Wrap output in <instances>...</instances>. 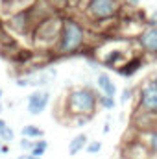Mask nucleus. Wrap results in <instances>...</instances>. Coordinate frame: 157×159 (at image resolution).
I'll use <instances>...</instances> for the list:
<instances>
[{
  "instance_id": "f257e3e1",
  "label": "nucleus",
  "mask_w": 157,
  "mask_h": 159,
  "mask_svg": "<svg viewBox=\"0 0 157 159\" xmlns=\"http://www.w3.org/2000/svg\"><path fill=\"white\" fill-rule=\"evenodd\" d=\"M89 24L76 15H63V22H61V30L57 41L52 48V56L54 57H76V56H91L89 50Z\"/></svg>"
},
{
  "instance_id": "f03ea898",
  "label": "nucleus",
  "mask_w": 157,
  "mask_h": 159,
  "mask_svg": "<svg viewBox=\"0 0 157 159\" xmlns=\"http://www.w3.org/2000/svg\"><path fill=\"white\" fill-rule=\"evenodd\" d=\"M98 98L100 93L94 87H72L63 98V113L67 115V119H70V122L74 119L92 120L98 111Z\"/></svg>"
},
{
  "instance_id": "7ed1b4c3",
  "label": "nucleus",
  "mask_w": 157,
  "mask_h": 159,
  "mask_svg": "<svg viewBox=\"0 0 157 159\" xmlns=\"http://www.w3.org/2000/svg\"><path fill=\"white\" fill-rule=\"evenodd\" d=\"M79 11L87 24L104 26L117 22L124 13V6L120 0H85Z\"/></svg>"
},
{
  "instance_id": "20e7f679",
  "label": "nucleus",
  "mask_w": 157,
  "mask_h": 159,
  "mask_svg": "<svg viewBox=\"0 0 157 159\" xmlns=\"http://www.w3.org/2000/svg\"><path fill=\"white\" fill-rule=\"evenodd\" d=\"M63 15L65 13H52L50 17L43 19L41 22L35 24V28L32 30V34L28 37L32 39V43L37 48H43L46 52H52V48H54V44L57 41V35H59V30H61Z\"/></svg>"
},
{
  "instance_id": "39448f33",
  "label": "nucleus",
  "mask_w": 157,
  "mask_h": 159,
  "mask_svg": "<svg viewBox=\"0 0 157 159\" xmlns=\"http://www.w3.org/2000/svg\"><path fill=\"white\" fill-rule=\"evenodd\" d=\"M133 111L157 115V85L150 78L144 80L135 89V109Z\"/></svg>"
},
{
  "instance_id": "423d86ee",
  "label": "nucleus",
  "mask_w": 157,
  "mask_h": 159,
  "mask_svg": "<svg viewBox=\"0 0 157 159\" xmlns=\"http://www.w3.org/2000/svg\"><path fill=\"white\" fill-rule=\"evenodd\" d=\"M35 19H34V13L30 7L26 9H19L15 13H9L7 19H6V26L9 32L17 34V35H22V37H28L32 34V30L35 28Z\"/></svg>"
},
{
  "instance_id": "0eeeda50",
  "label": "nucleus",
  "mask_w": 157,
  "mask_h": 159,
  "mask_svg": "<svg viewBox=\"0 0 157 159\" xmlns=\"http://www.w3.org/2000/svg\"><path fill=\"white\" fill-rule=\"evenodd\" d=\"M135 46L139 54L144 57H152V61H157V28L142 26V30L135 37Z\"/></svg>"
},
{
  "instance_id": "6e6552de",
  "label": "nucleus",
  "mask_w": 157,
  "mask_h": 159,
  "mask_svg": "<svg viewBox=\"0 0 157 159\" xmlns=\"http://www.w3.org/2000/svg\"><path fill=\"white\" fill-rule=\"evenodd\" d=\"M50 104V91L48 89H35L30 93L28 96V102H26V111L32 115V117H37L41 115Z\"/></svg>"
},
{
  "instance_id": "1a4fd4ad",
  "label": "nucleus",
  "mask_w": 157,
  "mask_h": 159,
  "mask_svg": "<svg viewBox=\"0 0 157 159\" xmlns=\"http://www.w3.org/2000/svg\"><path fill=\"white\" fill-rule=\"evenodd\" d=\"M144 65H146V57H144L142 54H139V52H137V54L128 56V57L118 65L115 70H117V74L120 76V78L128 80V78H133V76H135L142 67H144Z\"/></svg>"
},
{
  "instance_id": "9d476101",
  "label": "nucleus",
  "mask_w": 157,
  "mask_h": 159,
  "mask_svg": "<svg viewBox=\"0 0 157 159\" xmlns=\"http://www.w3.org/2000/svg\"><path fill=\"white\" fill-rule=\"evenodd\" d=\"M133 128L139 135H146V133L154 131V129H157V115L133 111Z\"/></svg>"
},
{
  "instance_id": "9b49d317",
  "label": "nucleus",
  "mask_w": 157,
  "mask_h": 159,
  "mask_svg": "<svg viewBox=\"0 0 157 159\" xmlns=\"http://www.w3.org/2000/svg\"><path fill=\"white\" fill-rule=\"evenodd\" d=\"M128 57V52L124 48H111V50H105L98 61H100V67H105V69H117L118 65Z\"/></svg>"
},
{
  "instance_id": "f8f14e48",
  "label": "nucleus",
  "mask_w": 157,
  "mask_h": 159,
  "mask_svg": "<svg viewBox=\"0 0 157 159\" xmlns=\"http://www.w3.org/2000/svg\"><path fill=\"white\" fill-rule=\"evenodd\" d=\"M96 87H98V93L104 94V96H115L118 94V87L117 83L113 81L109 72H98L96 76Z\"/></svg>"
},
{
  "instance_id": "ddd939ff",
  "label": "nucleus",
  "mask_w": 157,
  "mask_h": 159,
  "mask_svg": "<svg viewBox=\"0 0 157 159\" xmlns=\"http://www.w3.org/2000/svg\"><path fill=\"white\" fill-rule=\"evenodd\" d=\"M87 143H89V137H87L85 133H76V135L70 139V143H69V154H70L72 157L78 156L79 152L85 150Z\"/></svg>"
},
{
  "instance_id": "4468645a",
  "label": "nucleus",
  "mask_w": 157,
  "mask_h": 159,
  "mask_svg": "<svg viewBox=\"0 0 157 159\" xmlns=\"http://www.w3.org/2000/svg\"><path fill=\"white\" fill-rule=\"evenodd\" d=\"M20 137L30 139V141H39V139H44V131H43V128L35 126V124H26L20 129Z\"/></svg>"
},
{
  "instance_id": "2eb2a0df",
  "label": "nucleus",
  "mask_w": 157,
  "mask_h": 159,
  "mask_svg": "<svg viewBox=\"0 0 157 159\" xmlns=\"http://www.w3.org/2000/svg\"><path fill=\"white\" fill-rule=\"evenodd\" d=\"M141 139H142V143L146 144V148L150 150L152 157H157V129L146 133V135H141Z\"/></svg>"
},
{
  "instance_id": "dca6fc26",
  "label": "nucleus",
  "mask_w": 157,
  "mask_h": 159,
  "mask_svg": "<svg viewBox=\"0 0 157 159\" xmlns=\"http://www.w3.org/2000/svg\"><path fill=\"white\" fill-rule=\"evenodd\" d=\"M54 13H69L70 11V6H69V0H43Z\"/></svg>"
},
{
  "instance_id": "f3484780",
  "label": "nucleus",
  "mask_w": 157,
  "mask_h": 159,
  "mask_svg": "<svg viewBox=\"0 0 157 159\" xmlns=\"http://www.w3.org/2000/svg\"><path fill=\"white\" fill-rule=\"evenodd\" d=\"M117 104L118 102L115 96H104V94H100V98H98V107H102L105 111H113L117 107Z\"/></svg>"
},
{
  "instance_id": "a211bd4d",
  "label": "nucleus",
  "mask_w": 157,
  "mask_h": 159,
  "mask_svg": "<svg viewBox=\"0 0 157 159\" xmlns=\"http://www.w3.org/2000/svg\"><path fill=\"white\" fill-rule=\"evenodd\" d=\"M48 152V141L46 139H39V141H35L34 143V148H32V156H35V157H41Z\"/></svg>"
},
{
  "instance_id": "6ab92c4d",
  "label": "nucleus",
  "mask_w": 157,
  "mask_h": 159,
  "mask_svg": "<svg viewBox=\"0 0 157 159\" xmlns=\"http://www.w3.org/2000/svg\"><path fill=\"white\" fill-rule=\"evenodd\" d=\"M0 141L6 143V144L13 143V141H15V131H13V128H9L7 124H6L4 128H0Z\"/></svg>"
},
{
  "instance_id": "aec40b11",
  "label": "nucleus",
  "mask_w": 157,
  "mask_h": 159,
  "mask_svg": "<svg viewBox=\"0 0 157 159\" xmlns=\"http://www.w3.org/2000/svg\"><path fill=\"white\" fill-rule=\"evenodd\" d=\"M135 100V87H124L120 91V104H128Z\"/></svg>"
},
{
  "instance_id": "412c9836",
  "label": "nucleus",
  "mask_w": 157,
  "mask_h": 159,
  "mask_svg": "<svg viewBox=\"0 0 157 159\" xmlns=\"http://www.w3.org/2000/svg\"><path fill=\"white\" fill-rule=\"evenodd\" d=\"M85 152L91 154V156L100 154V152H102V143H100V141H89L87 146H85Z\"/></svg>"
},
{
  "instance_id": "4be33fe9",
  "label": "nucleus",
  "mask_w": 157,
  "mask_h": 159,
  "mask_svg": "<svg viewBox=\"0 0 157 159\" xmlns=\"http://www.w3.org/2000/svg\"><path fill=\"white\" fill-rule=\"evenodd\" d=\"M34 143H35V141H30V139L20 137V141H19V148H20V152H22V154H32Z\"/></svg>"
},
{
  "instance_id": "5701e85b",
  "label": "nucleus",
  "mask_w": 157,
  "mask_h": 159,
  "mask_svg": "<svg viewBox=\"0 0 157 159\" xmlns=\"http://www.w3.org/2000/svg\"><path fill=\"white\" fill-rule=\"evenodd\" d=\"M144 26H150V28H157V9H154L152 13H148V15H146Z\"/></svg>"
},
{
  "instance_id": "b1692460",
  "label": "nucleus",
  "mask_w": 157,
  "mask_h": 159,
  "mask_svg": "<svg viewBox=\"0 0 157 159\" xmlns=\"http://www.w3.org/2000/svg\"><path fill=\"white\" fill-rule=\"evenodd\" d=\"M120 2H122L124 7H129V9H137L139 4H141V0H120Z\"/></svg>"
},
{
  "instance_id": "393cba45",
  "label": "nucleus",
  "mask_w": 157,
  "mask_h": 159,
  "mask_svg": "<svg viewBox=\"0 0 157 159\" xmlns=\"http://www.w3.org/2000/svg\"><path fill=\"white\" fill-rule=\"evenodd\" d=\"M83 2H85V0H69V6H70V11H74V9H79V7L83 6Z\"/></svg>"
},
{
  "instance_id": "a878e982",
  "label": "nucleus",
  "mask_w": 157,
  "mask_h": 159,
  "mask_svg": "<svg viewBox=\"0 0 157 159\" xmlns=\"http://www.w3.org/2000/svg\"><path fill=\"white\" fill-rule=\"evenodd\" d=\"M6 154H9V146L0 141V156H6Z\"/></svg>"
},
{
  "instance_id": "bb28decb",
  "label": "nucleus",
  "mask_w": 157,
  "mask_h": 159,
  "mask_svg": "<svg viewBox=\"0 0 157 159\" xmlns=\"http://www.w3.org/2000/svg\"><path fill=\"white\" fill-rule=\"evenodd\" d=\"M17 159H41V157H35V156H32V154H20Z\"/></svg>"
},
{
  "instance_id": "cd10ccee",
  "label": "nucleus",
  "mask_w": 157,
  "mask_h": 159,
  "mask_svg": "<svg viewBox=\"0 0 157 159\" xmlns=\"http://www.w3.org/2000/svg\"><path fill=\"white\" fill-rule=\"evenodd\" d=\"M102 133H109V122L104 124V131H102Z\"/></svg>"
},
{
  "instance_id": "c85d7f7f",
  "label": "nucleus",
  "mask_w": 157,
  "mask_h": 159,
  "mask_svg": "<svg viewBox=\"0 0 157 159\" xmlns=\"http://www.w3.org/2000/svg\"><path fill=\"white\" fill-rule=\"evenodd\" d=\"M150 80H152V81L157 85V72H155V74H152V76H150Z\"/></svg>"
},
{
  "instance_id": "c756f323",
  "label": "nucleus",
  "mask_w": 157,
  "mask_h": 159,
  "mask_svg": "<svg viewBox=\"0 0 157 159\" xmlns=\"http://www.w3.org/2000/svg\"><path fill=\"white\" fill-rule=\"evenodd\" d=\"M6 124H7V122H6V120H4V119H2V117H0V128H4Z\"/></svg>"
},
{
  "instance_id": "7c9ffc66",
  "label": "nucleus",
  "mask_w": 157,
  "mask_h": 159,
  "mask_svg": "<svg viewBox=\"0 0 157 159\" xmlns=\"http://www.w3.org/2000/svg\"><path fill=\"white\" fill-rule=\"evenodd\" d=\"M2 111H4V104L0 102V117H2Z\"/></svg>"
},
{
  "instance_id": "2f4dec72",
  "label": "nucleus",
  "mask_w": 157,
  "mask_h": 159,
  "mask_svg": "<svg viewBox=\"0 0 157 159\" xmlns=\"http://www.w3.org/2000/svg\"><path fill=\"white\" fill-rule=\"evenodd\" d=\"M2 96H4V91L0 89V102H2Z\"/></svg>"
}]
</instances>
